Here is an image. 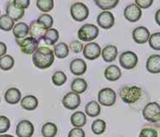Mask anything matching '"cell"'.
I'll use <instances>...</instances> for the list:
<instances>
[{"label": "cell", "mask_w": 160, "mask_h": 137, "mask_svg": "<svg viewBox=\"0 0 160 137\" xmlns=\"http://www.w3.org/2000/svg\"><path fill=\"white\" fill-rule=\"evenodd\" d=\"M81 103V99L78 94H75L73 92H68L65 94V96L62 99V104L66 109L69 110H75L79 107Z\"/></svg>", "instance_id": "4fadbf2b"}, {"label": "cell", "mask_w": 160, "mask_h": 137, "mask_svg": "<svg viewBox=\"0 0 160 137\" xmlns=\"http://www.w3.org/2000/svg\"><path fill=\"white\" fill-rule=\"evenodd\" d=\"M142 116L145 120L152 125L160 119V105L155 102H148L142 109Z\"/></svg>", "instance_id": "3957f363"}, {"label": "cell", "mask_w": 160, "mask_h": 137, "mask_svg": "<svg viewBox=\"0 0 160 137\" xmlns=\"http://www.w3.org/2000/svg\"><path fill=\"white\" fill-rule=\"evenodd\" d=\"M119 62L122 68L125 70H132L138 65V57L136 53L132 51H125L119 56Z\"/></svg>", "instance_id": "8992f818"}, {"label": "cell", "mask_w": 160, "mask_h": 137, "mask_svg": "<svg viewBox=\"0 0 160 137\" xmlns=\"http://www.w3.org/2000/svg\"><path fill=\"white\" fill-rule=\"evenodd\" d=\"M99 35V28L98 26L92 25V24H86L79 28L77 36L78 39L81 41L86 42H92Z\"/></svg>", "instance_id": "277c9868"}, {"label": "cell", "mask_w": 160, "mask_h": 137, "mask_svg": "<svg viewBox=\"0 0 160 137\" xmlns=\"http://www.w3.org/2000/svg\"><path fill=\"white\" fill-rule=\"evenodd\" d=\"M32 61L36 68L45 70L50 68L55 62L54 52L48 47H38L32 55Z\"/></svg>", "instance_id": "6da1fadb"}, {"label": "cell", "mask_w": 160, "mask_h": 137, "mask_svg": "<svg viewBox=\"0 0 160 137\" xmlns=\"http://www.w3.org/2000/svg\"><path fill=\"white\" fill-rule=\"evenodd\" d=\"M88 88V84L86 82V80H84L83 78H76L73 79L72 84H71V89L72 92L75 93V94H82L84 93Z\"/></svg>", "instance_id": "d4e9b609"}, {"label": "cell", "mask_w": 160, "mask_h": 137, "mask_svg": "<svg viewBox=\"0 0 160 137\" xmlns=\"http://www.w3.org/2000/svg\"><path fill=\"white\" fill-rule=\"evenodd\" d=\"M6 14L13 22H16L24 17L25 10L17 6L16 4H14L13 1H10L7 3V6H6Z\"/></svg>", "instance_id": "7c38bea8"}, {"label": "cell", "mask_w": 160, "mask_h": 137, "mask_svg": "<svg viewBox=\"0 0 160 137\" xmlns=\"http://www.w3.org/2000/svg\"><path fill=\"white\" fill-rule=\"evenodd\" d=\"M70 12L72 18L76 22H83L90 15L89 8L82 2H75L72 4Z\"/></svg>", "instance_id": "5b68a950"}, {"label": "cell", "mask_w": 160, "mask_h": 137, "mask_svg": "<svg viewBox=\"0 0 160 137\" xmlns=\"http://www.w3.org/2000/svg\"><path fill=\"white\" fill-rule=\"evenodd\" d=\"M97 24L104 29H110L115 24V17L111 12H102L97 16Z\"/></svg>", "instance_id": "5bb4252c"}, {"label": "cell", "mask_w": 160, "mask_h": 137, "mask_svg": "<svg viewBox=\"0 0 160 137\" xmlns=\"http://www.w3.org/2000/svg\"><path fill=\"white\" fill-rule=\"evenodd\" d=\"M154 19H155V22L156 24L160 26V9L155 12V15H154Z\"/></svg>", "instance_id": "f6af8a7d"}, {"label": "cell", "mask_w": 160, "mask_h": 137, "mask_svg": "<svg viewBox=\"0 0 160 137\" xmlns=\"http://www.w3.org/2000/svg\"><path fill=\"white\" fill-rule=\"evenodd\" d=\"M41 26H42L46 30L52 28L53 25H54V19L50 14L47 13H43L42 15L39 16V18L36 20Z\"/></svg>", "instance_id": "836d02e7"}, {"label": "cell", "mask_w": 160, "mask_h": 137, "mask_svg": "<svg viewBox=\"0 0 160 137\" xmlns=\"http://www.w3.org/2000/svg\"><path fill=\"white\" fill-rule=\"evenodd\" d=\"M59 39V33L57 29L55 28H50L47 29L44 33V36L42 40H44L45 44L47 45H54L57 43V41Z\"/></svg>", "instance_id": "4316f807"}, {"label": "cell", "mask_w": 160, "mask_h": 137, "mask_svg": "<svg viewBox=\"0 0 160 137\" xmlns=\"http://www.w3.org/2000/svg\"><path fill=\"white\" fill-rule=\"evenodd\" d=\"M67 81V76L66 74L61 72V71H58L56 72L53 76H52V82L56 87H61L63 86Z\"/></svg>", "instance_id": "d590c367"}, {"label": "cell", "mask_w": 160, "mask_h": 137, "mask_svg": "<svg viewBox=\"0 0 160 137\" xmlns=\"http://www.w3.org/2000/svg\"><path fill=\"white\" fill-rule=\"evenodd\" d=\"M15 132L18 137H32L34 134V126L29 120H22L17 124Z\"/></svg>", "instance_id": "8fae6325"}, {"label": "cell", "mask_w": 160, "mask_h": 137, "mask_svg": "<svg viewBox=\"0 0 160 137\" xmlns=\"http://www.w3.org/2000/svg\"><path fill=\"white\" fill-rule=\"evenodd\" d=\"M104 75H105L107 80H108L110 82H115L121 78L122 71L117 65H110L105 70Z\"/></svg>", "instance_id": "d6986e66"}, {"label": "cell", "mask_w": 160, "mask_h": 137, "mask_svg": "<svg viewBox=\"0 0 160 137\" xmlns=\"http://www.w3.org/2000/svg\"><path fill=\"white\" fill-rule=\"evenodd\" d=\"M138 137H158V132L154 127L145 126L140 130Z\"/></svg>", "instance_id": "8d00e7d4"}, {"label": "cell", "mask_w": 160, "mask_h": 137, "mask_svg": "<svg viewBox=\"0 0 160 137\" xmlns=\"http://www.w3.org/2000/svg\"><path fill=\"white\" fill-rule=\"evenodd\" d=\"M87 71V63L82 58H75L70 63V72L76 76L83 75Z\"/></svg>", "instance_id": "2e32d148"}, {"label": "cell", "mask_w": 160, "mask_h": 137, "mask_svg": "<svg viewBox=\"0 0 160 137\" xmlns=\"http://www.w3.org/2000/svg\"><path fill=\"white\" fill-rule=\"evenodd\" d=\"M135 4L141 9H148L153 4V0H136Z\"/></svg>", "instance_id": "b9f144b4"}, {"label": "cell", "mask_w": 160, "mask_h": 137, "mask_svg": "<svg viewBox=\"0 0 160 137\" xmlns=\"http://www.w3.org/2000/svg\"><path fill=\"white\" fill-rule=\"evenodd\" d=\"M123 15L127 21H129L131 23H136L141 18L142 11L135 3L134 4L132 3V4H129L128 6L125 7L124 12H123Z\"/></svg>", "instance_id": "30bf717a"}, {"label": "cell", "mask_w": 160, "mask_h": 137, "mask_svg": "<svg viewBox=\"0 0 160 137\" xmlns=\"http://www.w3.org/2000/svg\"><path fill=\"white\" fill-rule=\"evenodd\" d=\"M58 133V127L53 122L43 124L42 128V134L43 137H55Z\"/></svg>", "instance_id": "f546056e"}, {"label": "cell", "mask_w": 160, "mask_h": 137, "mask_svg": "<svg viewBox=\"0 0 160 137\" xmlns=\"http://www.w3.org/2000/svg\"><path fill=\"white\" fill-rule=\"evenodd\" d=\"M151 33L149 29L145 26H138L133 30L132 37L136 43L138 44H144L149 41Z\"/></svg>", "instance_id": "9a60e30c"}, {"label": "cell", "mask_w": 160, "mask_h": 137, "mask_svg": "<svg viewBox=\"0 0 160 137\" xmlns=\"http://www.w3.org/2000/svg\"><path fill=\"white\" fill-rule=\"evenodd\" d=\"M0 102H1V100H0Z\"/></svg>", "instance_id": "681fc988"}, {"label": "cell", "mask_w": 160, "mask_h": 137, "mask_svg": "<svg viewBox=\"0 0 160 137\" xmlns=\"http://www.w3.org/2000/svg\"><path fill=\"white\" fill-rule=\"evenodd\" d=\"M149 45L152 50L160 51V32H155L150 36Z\"/></svg>", "instance_id": "74e56055"}, {"label": "cell", "mask_w": 160, "mask_h": 137, "mask_svg": "<svg viewBox=\"0 0 160 137\" xmlns=\"http://www.w3.org/2000/svg\"><path fill=\"white\" fill-rule=\"evenodd\" d=\"M54 54L58 58H65L69 55V46L65 42H58L54 47Z\"/></svg>", "instance_id": "83f0119b"}, {"label": "cell", "mask_w": 160, "mask_h": 137, "mask_svg": "<svg viewBox=\"0 0 160 137\" xmlns=\"http://www.w3.org/2000/svg\"><path fill=\"white\" fill-rule=\"evenodd\" d=\"M21 102V106L25 109V110H28V111H33L35 110L38 105H39V101L38 99L33 96V95H28V96H25L23 99H21L20 101Z\"/></svg>", "instance_id": "cb8c5ba5"}, {"label": "cell", "mask_w": 160, "mask_h": 137, "mask_svg": "<svg viewBox=\"0 0 160 137\" xmlns=\"http://www.w3.org/2000/svg\"><path fill=\"white\" fill-rule=\"evenodd\" d=\"M16 42L18 43L21 52L25 54H33L39 46V41L31 37H27L19 40H16Z\"/></svg>", "instance_id": "ba28073f"}, {"label": "cell", "mask_w": 160, "mask_h": 137, "mask_svg": "<svg viewBox=\"0 0 160 137\" xmlns=\"http://www.w3.org/2000/svg\"><path fill=\"white\" fill-rule=\"evenodd\" d=\"M12 33L16 40H23L28 35V26L23 22L17 23L12 28Z\"/></svg>", "instance_id": "603a6c76"}, {"label": "cell", "mask_w": 160, "mask_h": 137, "mask_svg": "<svg viewBox=\"0 0 160 137\" xmlns=\"http://www.w3.org/2000/svg\"><path fill=\"white\" fill-rule=\"evenodd\" d=\"M68 46H69V50H71L74 54L81 53L83 51V48H84L83 43L81 41H79V40H72V41L70 42V44Z\"/></svg>", "instance_id": "ab89813d"}, {"label": "cell", "mask_w": 160, "mask_h": 137, "mask_svg": "<svg viewBox=\"0 0 160 137\" xmlns=\"http://www.w3.org/2000/svg\"><path fill=\"white\" fill-rule=\"evenodd\" d=\"M0 137H14L11 134H0Z\"/></svg>", "instance_id": "bcb514c9"}, {"label": "cell", "mask_w": 160, "mask_h": 137, "mask_svg": "<svg viewBox=\"0 0 160 137\" xmlns=\"http://www.w3.org/2000/svg\"><path fill=\"white\" fill-rule=\"evenodd\" d=\"M46 29L41 26L37 21H33L31 22L30 26H28V35L35 39L36 40H38L39 42L42 40L44 33H45Z\"/></svg>", "instance_id": "e0dca14e"}, {"label": "cell", "mask_w": 160, "mask_h": 137, "mask_svg": "<svg viewBox=\"0 0 160 137\" xmlns=\"http://www.w3.org/2000/svg\"><path fill=\"white\" fill-rule=\"evenodd\" d=\"M71 124L74 128H80L84 127L87 123V116L82 111H76L71 116Z\"/></svg>", "instance_id": "44dd1931"}, {"label": "cell", "mask_w": 160, "mask_h": 137, "mask_svg": "<svg viewBox=\"0 0 160 137\" xmlns=\"http://www.w3.org/2000/svg\"><path fill=\"white\" fill-rule=\"evenodd\" d=\"M14 66V58L10 54H5L4 56L0 57V68L2 71L12 70Z\"/></svg>", "instance_id": "4dcf8cb0"}, {"label": "cell", "mask_w": 160, "mask_h": 137, "mask_svg": "<svg viewBox=\"0 0 160 137\" xmlns=\"http://www.w3.org/2000/svg\"><path fill=\"white\" fill-rule=\"evenodd\" d=\"M117 100L116 92L110 87H105L101 89L98 93V103L107 107L112 106L115 104Z\"/></svg>", "instance_id": "52a82bcc"}, {"label": "cell", "mask_w": 160, "mask_h": 137, "mask_svg": "<svg viewBox=\"0 0 160 137\" xmlns=\"http://www.w3.org/2000/svg\"><path fill=\"white\" fill-rule=\"evenodd\" d=\"M101 114V106L98 102H89L85 106V115L91 117H96Z\"/></svg>", "instance_id": "484cf974"}, {"label": "cell", "mask_w": 160, "mask_h": 137, "mask_svg": "<svg viewBox=\"0 0 160 137\" xmlns=\"http://www.w3.org/2000/svg\"><path fill=\"white\" fill-rule=\"evenodd\" d=\"M82 52H83V55L85 58L89 60H95L101 55L102 49L98 43L92 41V42L87 43L84 46Z\"/></svg>", "instance_id": "9c48e42d"}, {"label": "cell", "mask_w": 160, "mask_h": 137, "mask_svg": "<svg viewBox=\"0 0 160 137\" xmlns=\"http://www.w3.org/2000/svg\"><path fill=\"white\" fill-rule=\"evenodd\" d=\"M146 68L150 73H160V54H151L146 61Z\"/></svg>", "instance_id": "ac0fdd59"}, {"label": "cell", "mask_w": 160, "mask_h": 137, "mask_svg": "<svg viewBox=\"0 0 160 137\" xmlns=\"http://www.w3.org/2000/svg\"><path fill=\"white\" fill-rule=\"evenodd\" d=\"M153 126H154V127H157V128H160V119H159L156 123H154Z\"/></svg>", "instance_id": "7dc6e473"}, {"label": "cell", "mask_w": 160, "mask_h": 137, "mask_svg": "<svg viewBox=\"0 0 160 137\" xmlns=\"http://www.w3.org/2000/svg\"><path fill=\"white\" fill-rule=\"evenodd\" d=\"M14 26V22L7 15H0V29L3 31H11Z\"/></svg>", "instance_id": "1f68e13d"}, {"label": "cell", "mask_w": 160, "mask_h": 137, "mask_svg": "<svg viewBox=\"0 0 160 137\" xmlns=\"http://www.w3.org/2000/svg\"><path fill=\"white\" fill-rule=\"evenodd\" d=\"M7 50H8L7 45L4 42L0 41V57H2V56H4L6 54Z\"/></svg>", "instance_id": "ee69618b"}, {"label": "cell", "mask_w": 160, "mask_h": 137, "mask_svg": "<svg viewBox=\"0 0 160 137\" xmlns=\"http://www.w3.org/2000/svg\"><path fill=\"white\" fill-rule=\"evenodd\" d=\"M0 14H1V12H0Z\"/></svg>", "instance_id": "c3c4849f"}, {"label": "cell", "mask_w": 160, "mask_h": 137, "mask_svg": "<svg viewBox=\"0 0 160 137\" xmlns=\"http://www.w3.org/2000/svg\"><path fill=\"white\" fill-rule=\"evenodd\" d=\"M142 94V89L138 86H124L119 90V95L122 101L127 104H133L137 102L141 98Z\"/></svg>", "instance_id": "7a4b0ae2"}, {"label": "cell", "mask_w": 160, "mask_h": 137, "mask_svg": "<svg viewBox=\"0 0 160 137\" xmlns=\"http://www.w3.org/2000/svg\"><path fill=\"white\" fill-rule=\"evenodd\" d=\"M106 128H107V123L103 119H96L92 124V131L96 135L103 134L106 130Z\"/></svg>", "instance_id": "e575fe53"}, {"label": "cell", "mask_w": 160, "mask_h": 137, "mask_svg": "<svg viewBox=\"0 0 160 137\" xmlns=\"http://www.w3.org/2000/svg\"><path fill=\"white\" fill-rule=\"evenodd\" d=\"M85 136H86L85 131L80 128H73L68 133V137H85Z\"/></svg>", "instance_id": "60d3db41"}, {"label": "cell", "mask_w": 160, "mask_h": 137, "mask_svg": "<svg viewBox=\"0 0 160 137\" xmlns=\"http://www.w3.org/2000/svg\"><path fill=\"white\" fill-rule=\"evenodd\" d=\"M11 128V120L5 116H0V134H4Z\"/></svg>", "instance_id": "f35d334b"}, {"label": "cell", "mask_w": 160, "mask_h": 137, "mask_svg": "<svg viewBox=\"0 0 160 137\" xmlns=\"http://www.w3.org/2000/svg\"><path fill=\"white\" fill-rule=\"evenodd\" d=\"M104 61L110 63L113 62L118 56V48L115 45H107L101 52Z\"/></svg>", "instance_id": "ffe728a7"}, {"label": "cell", "mask_w": 160, "mask_h": 137, "mask_svg": "<svg viewBox=\"0 0 160 137\" xmlns=\"http://www.w3.org/2000/svg\"><path fill=\"white\" fill-rule=\"evenodd\" d=\"M5 101L10 104H17L22 99V94L20 90L16 87L9 88L5 93Z\"/></svg>", "instance_id": "7402d4cb"}, {"label": "cell", "mask_w": 160, "mask_h": 137, "mask_svg": "<svg viewBox=\"0 0 160 137\" xmlns=\"http://www.w3.org/2000/svg\"><path fill=\"white\" fill-rule=\"evenodd\" d=\"M94 3L104 12H108L117 7L120 3L119 0H95Z\"/></svg>", "instance_id": "f1b7e54d"}, {"label": "cell", "mask_w": 160, "mask_h": 137, "mask_svg": "<svg viewBox=\"0 0 160 137\" xmlns=\"http://www.w3.org/2000/svg\"><path fill=\"white\" fill-rule=\"evenodd\" d=\"M36 6L41 12L47 13L54 9L55 3L54 0H38L36 1Z\"/></svg>", "instance_id": "d6a6232c"}, {"label": "cell", "mask_w": 160, "mask_h": 137, "mask_svg": "<svg viewBox=\"0 0 160 137\" xmlns=\"http://www.w3.org/2000/svg\"><path fill=\"white\" fill-rule=\"evenodd\" d=\"M13 2H14V4H16L17 6H19L20 8H22L24 10L28 8L29 3H30L29 0H13Z\"/></svg>", "instance_id": "7bdbcfd3"}]
</instances>
